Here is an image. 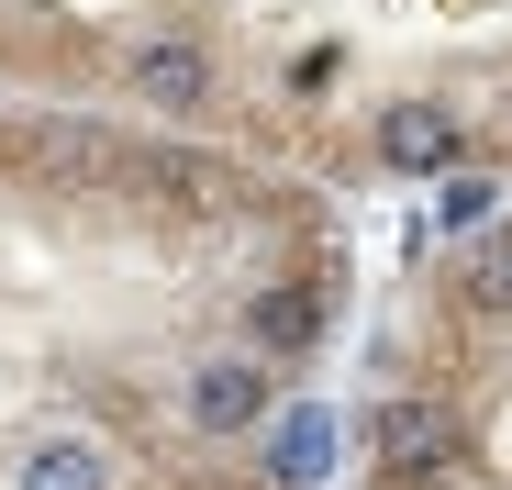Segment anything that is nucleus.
Returning a JSON list of instances; mask_svg holds the SVG:
<instances>
[{"instance_id": "f257e3e1", "label": "nucleus", "mask_w": 512, "mask_h": 490, "mask_svg": "<svg viewBox=\"0 0 512 490\" xmlns=\"http://www.w3.org/2000/svg\"><path fill=\"white\" fill-rule=\"evenodd\" d=\"M368 457H379V479H435V468H457V413L401 390V401L368 413Z\"/></svg>"}, {"instance_id": "f03ea898", "label": "nucleus", "mask_w": 512, "mask_h": 490, "mask_svg": "<svg viewBox=\"0 0 512 490\" xmlns=\"http://www.w3.org/2000/svg\"><path fill=\"white\" fill-rule=\"evenodd\" d=\"M457 112H435V101H390L379 112V156L390 168H412V179H435V168H457Z\"/></svg>"}, {"instance_id": "7ed1b4c3", "label": "nucleus", "mask_w": 512, "mask_h": 490, "mask_svg": "<svg viewBox=\"0 0 512 490\" xmlns=\"http://www.w3.org/2000/svg\"><path fill=\"white\" fill-rule=\"evenodd\" d=\"M190 413L212 435H245V424H268V357H212L190 379Z\"/></svg>"}, {"instance_id": "20e7f679", "label": "nucleus", "mask_w": 512, "mask_h": 490, "mask_svg": "<svg viewBox=\"0 0 512 490\" xmlns=\"http://www.w3.org/2000/svg\"><path fill=\"white\" fill-rule=\"evenodd\" d=\"M334 446H346L334 413H279V424H268V479H279V490H323V479H334Z\"/></svg>"}, {"instance_id": "39448f33", "label": "nucleus", "mask_w": 512, "mask_h": 490, "mask_svg": "<svg viewBox=\"0 0 512 490\" xmlns=\"http://www.w3.org/2000/svg\"><path fill=\"white\" fill-rule=\"evenodd\" d=\"M134 101L145 112H201L212 101V56L201 45H145L134 56Z\"/></svg>"}, {"instance_id": "423d86ee", "label": "nucleus", "mask_w": 512, "mask_h": 490, "mask_svg": "<svg viewBox=\"0 0 512 490\" xmlns=\"http://www.w3.org/2000/svg\"><path fill=\"white\" fill-rule=\"evenodd\" d=\"M245 335H256V357H301L323 335V290H268V301L245 312Z\"/></svg>"}, {"instance_id": "0eeeda50", "label": "nucleus", "mask_w": 512, "mask_h": 490, "mask_svg": "<svg viewBox=\"0 0 512 490\" xmlns=\"http://www.w3.org/2000/svg\"><path fill=\"white\" fill-rule=\"evenodd\" d=\"M23 156H34V168H78V179H112V168H123V145L90 134V123H34Z\"/></svg>"}, {"instance_id": "6e6552de", "label": "nucleus", "mask_w": 512, "mask_h": 490, "mask_svg": "<svg viewBox=\"0 0 512 490\" xmlns=\"http://www.w3.org/2000/svg\"><path fill=\"white\" fill-rule=\"evenodd\" d=\"M23 490H112V468H101V446H78V435H45V446L23 457Z\"/></svg>"}, {"instance_id": "1a4fd4ad", "label": "nucleus", "mask_w": 512, "mask_h": 490, "mask_svg": "<svg viewBox=\"0 0 512 490\" xmlns=\"http://www.w3.org/2000/svg\"><path fill=\"white\" fill-rule=\"evenodd\" d=\"M490 212H501V190H490V179H446V190H435V223H446V234H479Z\"/></svg>"}, {"instance_id": "9d476101", "label": "nucleus", "mask_w": 512, "mask_h": 490, "mask_svg": "<svg viewBox=\"0 0 512 490\" xmlns=\"http://www.w3.org/2000/svg\"><path fill=\"white\" fill-rule=\"evenodd\" d=\"M468 290H479L490 312H512V234H501V245H479V268H468Z\"/></svg>"}]
</instances>
